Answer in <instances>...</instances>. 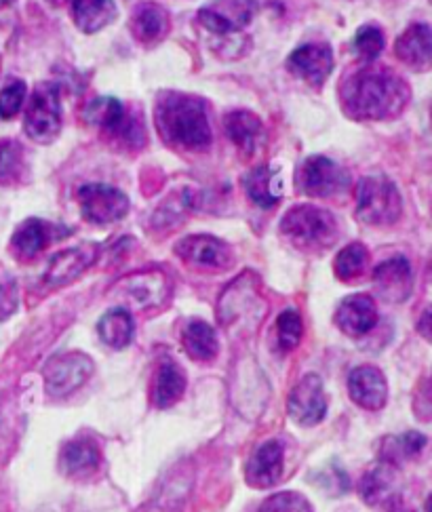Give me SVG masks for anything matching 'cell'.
<instances>
[{
  "label": "cell",
  "instance_id": "cell-33",
  "mask_svg": "<svg viewBox=\"0 0 432 512\" xmlns=\"http://www.w3.org/2000/svg\"><path fill=\"white\" fill-rule=\"evenodd\" d=\"M304 336V321L298 310H285L277 319V344L283 352L296 350Z\"/></svg>",
  "mask_w": 432,
  "mask_h": 512
},
{
  "label": "cell",
  "instance_id": "cell-38",
  "mask_svg": "<svg viewBox=\"0 0 432 512\" xmlns=\"http://www.w3.org/2000/svg\"><path fill=\"white\" fill-rule=\"evenodd\" d=\"M414 413L422 422H432V373L422 380L414 397Z\"/></svg>",
  "mask_w": 432,
  "mask_h": 512
},
{
  "label": "cell",
  "instance_id": "cell-41",
  "mask_svg": "<svg viewBox=\"0 0 432 512\" xmlns=\"http://www.w3.org/2000/svg\"><path fill=\"white\" fill-rule=\"evenodd\" d=\"M386 512H414L411 510L403 500H399V498H388V502H386Z\"/></svg>",
  "mask_w": 432,
  "mask_h": 512
},
{
  "label": "cell",
  "instance_id": "cell-8",
  "mask_svg": "<svg viewBox=\"0 0 432 512\" xmlns=\"http://www.w3.org/2000/svg\"><path fill=\"white\" fill-rule=\"evenodd\" d=\"M298 190L312 199H327L348 186V173L327 156H310L296 173Z\"/></svg>",
  "mask_w": 432,
  "mask_h": 512
},
{
  "label": "cell",
  "instance_id": "cell-26",
  "mask_svg": "<svg viewBox=\"0 0 432 512\" xmlns=\"http://www.w3.org/2000/svg\"><path fill=\"white\" fill-rule=\"evenodd\" d=\"M224 129L228 133L230 140L237 144L243 152L251 154L258 150V146L264 140V125L255 114L247 110H237L230 112L224 118Z\"/></svg>",
  "mask_w": 432,
  "mask_h": 512
},
{
  "label": "cell",
  "instance_id": "cell-31",
  "mask_svg": "<svg viewBox=\"0 0 432 512\" xmlns=\"http://www.w3.org/2000/svg\"><path fill=\"white\" fill-rule=\"evenodd\" d=\"M392 485H395V472H392V466L382 462L380 466H376L373 470L365 472L361 483H359V494L361 500L369 506H376L390 496Z\"/></svg>",
  "mask_w": 432,
  "mask_h": 512
},
{
  "label": "cell",
  "instance_id": "cell-42",
  "mask_svg": "<svg viewBox=\"0 0 432 512\" xmlns=\"http://www.w3.org/2000/svg\"><path fill=\"white\" fill-rule=\"evenodd\" d=\"M426 512H432V494H430V498L426 500Z\"/></svg>",
  "mask_w": 432,
  "mask_h": 512
},
{
  "label": "cell",
  "instance_id": "cell-12",
  "mask_svg": "<svg viewBox=\"0 0 432 512\" xmlns=\"http://www.w3.org/2000/svg\"><path fill=\"white\" fill-rule=\"evenodd\" d=\"M97 253H100V247L95 243H85L53 255L45 272V283L51 287H62L76 281L87 268L93 266Z\"/></svg>",
  "mask_w": 432,
  "mask_h": 512
},
{
  "label": "cell",
  "instance_id": "cell-32",
  "mask_svg": "<svg viewBox=\"0 0 432 512\" xmlns=\"http://www.w3.org/2000/svg\"><path fill=\"white\" fill-rule=\"evenodd\" d=\"M367 262H369L367 247L361 243H350L336 255L333 270H336V277L340 281L350 283V281H357L361 277L367 268Z\"/></svg>",
  "mask_w": 432,
  "mask_h": 512
},
{
  "label": "cell",
  "instance_id": "cell-7",
  "mask_svg": "<svg viewBox=\"0 0 432 512\" xmlns=\"http://www.w3.org/2000/svg\"><path fill=\"white\" fill-rule=\"evenodd\" d=\"M78 205H81L83 218L97 226L123 220L131 207L129 199L119 188L106 184H85L78 190Z\"/></svg>",
  "mask_w": 432,
  "mask_h": 512
},
{
  "label": "cell",
  "instance_id": "cell-15",
  "mask_svg": "<svg viewBox=\"0 0 432 512\" xmlns=\"http://www.w3.org/2000/svg\"><path fill=\"white\" fill-rule=\"evenodd\" d=\"M285 451L279 441H266L253 451L245 466V479L255 489L277 485L283 475Z\"/></svg>",
  "mask_w": 432,
  "mask_h": 512
},
{
  "label": "cell",
  "instance_id": "cell-2",
  "mask_svg": "<svg viewBox=\"0 0 432 512\" xmlns=\"http://www.w3.org/2000/svg\"><path fill=\"white\" fill-rule=\"evenodd\" d=\"M156 127L171 146L203 150L211 144L207 108L199 97L165 93L156 104Z\"/></svg>",
  "mask_w": 432,
  "mask_h": 512
},
{
  "label": "cell",
  "instance_id": "cell-43",
  "mask_svg": "<svg viewBox=\"0 0 432 512\" xmlns=\"http://www.w3.org/2000/svg\"><path fill=\"white\" fill-rule=\"evenodd\" d=\"M11 3H13V0H0V9L7 7V5H11Z\"/></svg>",
  "mask_w": 432,
  "mask_h": 512
},
{
  "label": "cell",
  "instance_id": "cell-18",
  "mask_svg": "<svg viewBox=\"0 0 432 512\" xmlns=\"http://www.w3.org/2000/svg\"><path fill=\"white\" fill-rule=\"evenodd\" d=\"M373 285L380 298L399 304L405 302L411 293V266L405 258H390L373 270Z\"/></svg>",
  "mask_w": 432,
  "mask_h": 512
},
{
  "label": "cell",
  "instance_id": "cell-22",
  "mask_svg": "<svg viewBox=\"0 0 432 512\" xmlns=\"http://www.w3.org/2000/svg\"><path fill=\"white\" fill-rule=\"evenodd\" d=\"M169 26V13L156 3L137 5L129 22L133 36L146 47L161 43L169 32Z\"/></svg>",
  "mask_w": 432,
  "mask_h": 512
},
{
  "label": "cell",
  "instance_id": "cell-23",
  "mask_svg": "<svg viewBox=\"0 0 432 512\" xmlns=\"http://www.w3.org/2000/svg\"><path fill=\"white\" fill-rule=\"evenodd\" d=\"M119 291L137 308H150L167 298V281L161 272H142L123 281Z\"/></svg>",
  "mask_w": 432,
  "mask_h": 512
},
{
  "label": "cell",
  "instance_id": "cell-4",
  "mask_svg": "<svg viewBox=\"0 0 432 512\" xmlns=\"http://www.w3.org/2000/svg\"><path fill=\"white\" fill-rule=\"evenodd\" d=\"M401 194L386 177L369 175L357 186V218L367 226H390L401 218Z\"/></svg>",
  "mask_w": 432,
  "mask_h": 512
},
{
  "label": "cell",
  "instance_id": "cell-29",
  "mask_svg": "<svg viewBox=\"0 0 432 512\" xmlns=\"http://www.w3.org/2000/svg\"><path fill=\"white\" fill-rule=\"evenodd\" d=\"M426 443L428 439L422 435V432H416V430H409L401 437H386L380 449L382 462L390 466H399L405 460H414L422 454Z\"/></svg>",
  "mask_w": 432,
  "mask_h": 512
},
{
  "label": "cell",
  "instance_id": "cell-11",
  "mask_svg": "<svg viewBox=\"0 0 432 512\" xmlns=\"http://www.w3.org/2000/svg\"><path fill=\"white\" fill-rule=\"evenodd\" d=\"M175 253H178L186 264L205 270H224L232 262L230 247L209 234L186 236V239L175 245Z\"/></svg>",
  "mask_w": 432,
  "mask_h": 512
},
{
  "label": "cell",
  "instance_id": "cell-21",
  "mask_svg": "<svg viewBox=\"0 0 432 512\" xmlns=\"http://www.w3.org/2000/svg\"><path fill=\"white\" fill-rule=\"evenodd\" d=\"M186 392V373L173 359H163L154 369L150 397L156 409H169Z\"/></svg>",
  "mask_w": 432,
  "mask_h": 512
},
{
  "label": "cell",
  "instance_id": "cell-20",
  "mask_svg": "<svg viewBox=\"0 0 432 512\" xmlns=\"http://www.w3.org/2000/svg\"><path fill=\"white\" fill-rule=\"evenodd\" d=\"M102 454L97 443L89 437H76L60 451V468L70 479H85L100 468Z\"/></svg>",
  "mask_w": 432,
  "mask_h": 512
},
{
  "label": "cell",
  "instance_id": "cell-14",
  "mask_svg": "<svg viewBox=\"0 0 432 512\" xmlns=\"http://www.w3.org/2000/svg\"><path fill=\"white\" fill-rule=\"evenodd\" d=\"M350 399L367 411H380L388 401V384L378 367L363 365L348 376Z\"/></svg>",
  "mask_w": 432,
  "mask_h": 512
},
{
  "label": "cell",
  "instance_id": "cell-19",
  "mask_svg": "<svg viewBox=\"0 0 432 512\" xmlns=\"http://www.w3.org/2000/svg\"><path fill=\"white\" fill-rule=\"evenodd\" d=\"M55 7H70L76 28L93 34L106 28L116 19V5L112 0H49Z\"/></svg>",
  "mask_w": 432,
  "mask_h": 512
},
{
  "label": "cell",
  "instance_id": "cell-9",
  "mask_svg": "<svg viewBox=\"0 0 432 512\" xmlns=\"http://www.w3.org/2000/svg\"><path fill=\"white\" fill-rule=\"evenodd\" d=\"M327 395L325 388L319 376L314 373H308L296 386H293L289 401H287V411L291 420L300 424V426H317L325 420L327 416Z\"/></svg>",
  "mask_w": 432,
  "mask_h": 512
},
{
  "label": "cell",
  "instance_id": "cell-44",
  "mask_svg": "<svg viewBox=\"0 0 432 512\" xmlns=\"http://www.w3.org/2000/svg\"><path fill=\"white\" fill-rule=\"evenodd\" d=\"M430 272H432V264H430Z\"/></svg>",
  "mask_w": 432,
  "mask_h": 512
},
{
  "label": "cell",
  "instance_id": "cell-35",
  "mask_svg": "<svg viewBox=\"0 0 432 512\" xmlns=\"http://www.w3.org/2000/svg\"><path fill=\"white\" fill-rule=\"evenodd\" d=\"M384 45H386V38L378 26H363L355 36L357 53L365 59V62L378 59L380 53L384 51Z\"/></svg>",
  "mask_w": 432,
  "mask_h": 512
},
{
  "label": "cell",
  "instance_id": "cell-17",
  "mask_svg": "<svg viewBox=\"0 0 432 512\" xmlns=\"http://www.w3.org/2000/svg\"><path fill=\"white\" fill-rule=\"evenodd\" d=\"M395 53L411 70L416 72L430 70L432 68V26L428 24L409 26L399 36Z\"/></svg>",
  "mask_w": 432,
  "mask_h": 512
},
{
  "label": "cell",
  "instance_id": "cell-13",
  "mask_svg": "<svg viewBox=\"0 0 432 512\" xmlns=\"http://www.w3.org/2000/svg\"><path fill=\"white\" fill-rule=\"evenodd\" d=\"M287 68L312 87H321L333 70V53L325 43L302 45L287 59Z\"/></svg>",
  "mask_w": 432,
  "mask_h": 512
},
{
  "label": "cell",
  "instance_id": "cell-10",
  "mask_svg": "<svg viewBox=\"0 0 432 512\" xmlns=\"http://www.w3.org/2000/svg\"><path fill=\"white\" fill-rule=\"evenodd\" d=\"M258 11L253 0H215L213 5L199 11V22L213 34H232L251 24Z\"/></svg>",
  "mask_w": 432,
  "mask_h": 512
},
{
  "label": "cell",
  "instance_id": "cell-40",
  "mask_svg": "<svg viewBox=\"0 0 432 512\" xmlns=\"http://www.w3.org/2000/svg\"><path fill=\"white\" fill-rule=\"evenodd\" d=\"M420 336H424L428 342H432V306H428L418 321Z\"/></svg>",
  "mask_w": 432,
  "mask_h": 512
},
{
  "label": "cell",
  "instance_id": "cell-6",
  "mask_svg": "<svg viewBox=\"0 0 432 512\" xmlns=\"http://www.w3.org/2000/svg\"><path fill=\"white\" fill-rule=\"evenodd\" d=\"M93 361L85 352H66L53 357L45 371V390L51 397H68L93 376Z\"/></svg>",
  "mask_w": 432,
  "mask_h": 512
},
{
  "label": "cell",
  "instance_id": "cell-45",
  "mask_svg": "<svg viewBox=\"0 0 432 512\" xmlns=\"http://www.w3.org/2000/svg\"><path fill=\"white\" fill-rule=\"evenodd\" d=\"M344 512H350V510H344Z\"/></svg>",
  "mask_w": 432,
  "mask_h": 512
},
{
  "label": "cell",
  "instance_id": "cell-24",
  "mask_svg": "<svg viewBox=\"0 0 432 512\" xmlns=\"http://www.w3.org/2000/svg\"><path fill=\"white\" fill-rule=\"evenodd\" d=\"M53 239V228L43 220H26L11 239V251L17 260L28 262L41 255Z\"/></svg>",
  "mask_w": 432,
  "mask_h": 512
},
{
  "label": "cell",
  "instance_id": "cell-5",
  "mask_svg": "<svg viewBox=\"0 0 432 512\" xmlns=\"http://www.w3.org/2000/svg\"><path fill=\"white\" fill-rule=\"evenodd\" d=\"M26 133L38 144L53 142L62 131V100L60 87L55 83H41L30 95L26 108Z\"/></svg>",
  "mask_w": 432,
  "mask_h": 512
},
{
  "label": "cell",
  "instance_id": "cell-37",
  "mask_svg": "<svg viewBox=\"0 0 432 512\" xmlns=\"http://www.w3.org/2000/svg\"><path fill=\"white\" fill-rule=\"evenodd\" d=\"M28 87L24 81H11L3 91H0V118H13L22 110L26 102Z\"/></svg>",
  "mask_w": 432,
  "mask_h": 512
},
{
  "label": "cell",
  "instance_id": "cell-27",
  "mask_svg": "<svg viewBox=\"0 0 432 512\" xmlns=\"http://www.w3.org/2000/svg\"><path fill=\"white\" fill-rule=\"evenodd\" d=\"M182 346L188 352V357L201 363H209L218 357V336L215 329L199 319H192L182 329Z\"/></svg>",
  "mask_w": 432,
  "mask_h": 512
},
{
  "label": "cell",
  "instance_id": "cell-28",
  "mask_svg": "<svg viewBox=\"0 0 432 512\" xmlns=\"http://www.w3.org/2000/svg\"><path fill=\"white\" fill-rule=\"evenodd\" d=\"M97 333L106 346L114 350L127 348L135 338V321L125 308H114L106 312L97 323Z\"/></svg>",
  "mask_w": 432,
  "mask_h": 512
},
{
  "label": "cell",
  "instance_id": "cell-36",
  "mask_svg": "<svg viewBox=\"0 0 432 512\" xmlns=\"http://www.w3.org/2000/svg\"><path fill=\"white\" fill-rule=\"evenodd\" d=\"M258 512H312L310 502L296 491H283L262 502Z\"/></svg>",
  "mask_w": 432,
  "mask_h": 512
},
{
  "label": "cell",
  "instance_id": "cell-34",
  "mask_svg": "<svg viewBox=\"0 0 432 512\" xmlns=\"http://www.w3.org/2000/svg\"><path fill=\"white\" fill-rule=\"evenodd\" d=\"M24 171V148L13 140H0V184L19 180Z\"/></svg>",
  "mask_w": 432,
  "mask_h": 512
},
{
  "label": "cell",
  "instance_id": "cell-30",
  "mask_svg": "<svg viewBox=\"0 0 432 512\" xmlns=\"http://www.w3.org/2000/svg\"><path fill=\"white\" fill-rule=\"evenodd\" d=\"M125 108L119 100L114 97H95V100L85 108V118L95 125L104 129L106 133H119L125 123Z\"/></svg>",
  "mask_w": 432,
  "mask_h": 512
},
{
  "label": "cell",
  "instance_id": "cell-25",
  "mask_svg": "<svg viewBox=\"0 0 432 512\" xmlns=\"http://www.w3.org/2000/svg\"><path fill=\"white\" fill-rule=\"evenodd\" d=\"M245 190L249 194V199L258 207H274L283 196V180L279 169L270 165L251 169L245 177Z\"/></svg>",
  "mask_w": 432,
  "mask_h": 512
},
{
  "label": "cell",
  "instance_id": "cell-39",
  "mask_svg": "<svg viewBox=\"0 0 432 512\" xmlns=\"http://www.w3.org/2000/svg\"><path fill=\"white\" fill-rule=\"evenodd\" d=\"M17 308V285L13 281L0 283V319H7Z\"/></svg>",
  "mask_w": 432,
  "mask_h": 512
},
{
  "label": "cell",
  "instance_id": "cell-16",
  "mask_svg": "<svg viewBox=\"0 0 432 512\" xmlns=\"http://www.w3.org/2000/svg\"><path fill=\"white\" fill-rule=\"evenodd\" d=\"M378 323V306L371 295L355 293L336 310V325L350 338H361Z\"/></svg>",
  "mask_w": 432,
  "mask_h": 512
},
{
  "label": "cell",
  "instance_id": "cell-1",
  "mask_svg": "<svg viewBox=\"0 0 432 512\" xmlns=\"http://www.w3.org/2000/svg\"><path fill=\"white\" fill-rule=\"evenodd\" d=\"M411 97L407 83L388 68H363L342 85V106L352 118L382 121L405 110Z\"/></svg>",
  "mask_w": 432,
  "mask_h": 512
},
{
  "label": "cell",
  "instance_id": "cell-3",
  "mask_svg": "<svg viewBox=\"0 0 432 512\" xmlns=\"http://www.w3.org/2000/svg\"><path fill=\"white\" fill-rule=\"evenodd\" d=\"M281 234L300 251L323 253L338 241L340 228L329 211L314 205H298L285 213Z\"/></svg>",
  "mask_w": 432,
  "mask_h": 512
}]
</instances>
